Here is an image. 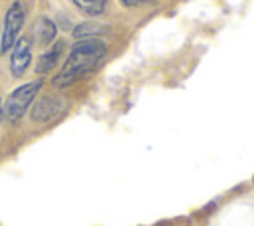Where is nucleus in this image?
Listing matches in <instances>:
<instances>
[{
	"label": "nucleus",
	"instance_id": "6e6552de",
	"mask_svg": "<svg viewBox=\"0 0 254 226\" xmlns=\"http://www.w3.org/2000/svg\"><path fill=\"white\" fill-rule=\"evenodd\" d=\"M107 32H109V26L93 22V20H85L71 30V36L75 40H87V38H99L101 34H107Z\"/></svg>",
	"mask_w": 254,
	"mask_h": 226
},
{
	"label": "nucleus",
	"instance_id": "9b49d317",
	"mask_svg": "<svg viewBox=\"0 0 254 226\" xmlns=\"http://www.w3.org/2000/svg\"><path fill=\"white\" fill-rule=\"evenodd\" d=\"M4 121V103H2V99H0V123Z\"/></svg>",
	"mask_w": 254,
	"mask_h": 226
},
{
	"label": "nucleus",
	"instance_id": "39448f33",
	"mask_svg": "<svg viewBox=\"0 0 254 226\" xmlns=\"http://www.w3.org/2000/svg\"><path fill=\"white\" fill-rule=\"evenodd\" d=\"M62 109H64V99L60 95H44L38 101H34L32 111H30V117H32L34 123H48Z\"/></svg>",
	"mask_w": 254,
	"mask_h": 226
},
{
	"label": "nucleus",
	"instance_id": "20e7f679",
	"mask_svg": "<svg viewBox=\"0 0 254 226\" xmlns=\"http://www.w3.org/2000/svg\"><path fill=\"white\" fill-rule=\"evenodd\" d=\"M30 63H32V40L24 36L18 38V42L10 50V59H8L10 73L14 77H24L26 71L30 69Z\"/></svg>",
	"mask_w": 254,
	"mask_h": 226
},
{
	"label": "nucleus",
	"instance_id": "1a4fd4ad",
	"mask_svg": "<svg viewBox=\"0 0 254 226\" xmlns=\"http://www.w3.org/2000/svg\"><path fill=\"white\" fill-rule=\"evenodd\" d=\"M71 2L85 16H99L107 8V0H71Z\"/></svg>",
	"mask_w": 254,
	"mask_h": 226
},
{
	"label": "nucleus",
	"instance_id": "7ed1b4c3",
	"mask_svg": "<svg viewBox=\"0 0 254 226\" xmlns=\"http://www.w3.org/2000/svg\"><path fill=\"white\" fill-rule=\"evenodd\" d=\"M26 4L22 0H14L6 14H4V24H2V36H0V52L8 54V50L14 48V44L20 38V32L26 22Z\"/></svg>",
	"mask_w": 254,
	"mask_h": 226
},
{
	"label": "nucleus",
	"instance_id": "9d476101",
	"mask_svg": "<svg viewBox=\"0 0 254 226\" xmlns=\"http://www.w3.org/2000/svg\"><path fill=\"white\" fill-rule=\"evenodd\" d=\"M123 6L127 8H135V6H143V4H149L151 0H119Z\"/></svg>",
	"mask_w": 254,
	"mask_h": 226
},
{
	"label": "nucleus",
	"instance_id": "0eeeda50",
	"mask_svg": "<svg viewBox=\"0 0 254 226\" xmlns=\"http://www.w3.org/2000/svg\"><path fill=\"white\" fill-rule=\"evenodd\" d=\"M34 36H36V42L44 48L52 46L56 42V36H58V26L48 18V16H40L34 24Z\"/></svg>",
	"mask_w": 254,
	"mask_h": 226
},
{
	"label": "nucleus",
	"instance_id": "f03ea898",
	"mask_svg": "<svg viewBox=\"0 0 254 226\" xmlns=\"http://www.w3.org/2000/svg\"><path fill=\"white\" fill-rule=\"evenodd\" d=\"M44 87V79H32L26 81L22 85H18L4 101V121H8L10 125H16L22 121V117L26 115V111L34 105L40 89Z\"/></svg>",
	"mask_w": 254,
	"mask_h": 226
},
{
	"label": "nucleus",
	"instance_id": "f257e3e1",
	"mask_svg": "<svg viewBox=\"0 0 254 226\" xmlns=\"http://www.w3.org/2000/svg\"><path fill=\"white\" fill-rule=\"evenodd\" d=\"M105 52H107V46L101 38L77 40L71 46L65 61L62 63V69L56 73L52 83L56 87H69V85L77 83L79 79H83L89 71H93L97 67V63L103 59Z\"/></svg>",
	"mask_w": 254,
	"mask_h": 226
},
{
	"label": "nucleus",
	"instance_id": "423d86ee",
	"mask_svg": "<svg viewBox=\"0 0 254 226\" xmlns=\"http://www.w3.org/2000/svg\"><path fill=\"white\" fill-rule=\"evenodd\" d=\"M64 48H65V42H62V40H56L52 46H48V50L38 57V61H36V73L42 77V75H48L54 67H56V63L60 61V57H62V54H64Z\"/></svg>",
	"mask_w": 254,
	"mask_h": 226
}]
</instances>
